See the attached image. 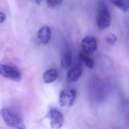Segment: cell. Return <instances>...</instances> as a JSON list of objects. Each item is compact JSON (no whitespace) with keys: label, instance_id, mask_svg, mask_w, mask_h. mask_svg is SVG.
<instances>
[{"label":"cell","instance_id":"6da1fadb","mask_svg":"<svg viewBox=\"0 0 129 129\" xmlns=\"http://www.w3.org/2000/svg\"><path fill=\"white\" fill-rule=\"evenodd\" d=\"M96 21L100 29H104L109 26L111 23V16L105 2L100 1L97 6Z\"/></svg>","mask_w":129,"mask_h":129},{"label":"cell","instance_id":"7a4b0ae2","mask_svg":"<svg viewBox=\"0 0 129 129\" xmlns=\"http://www.w3.org/2000/svg\"><path fill=\"white\" fill-rule=\"evenodd\" d=\"M1 114L8 126L16 129H25L22 118L15 112L9 108L4 107L1 109Z\"/></svg>","mask_w":129,"mask_h":129},{"label":"cell","instance_id":"3957f363","mask_svg":"<svg viewBox=\"0 0 129 129\" xmlns=\"http://www.w3.org/2000/svg\"><path fill=\"white\" fill-rule=\"evenodd\" d=\"M0 74L11 80L19 82L21 80L22 75L16 67L0 63Z\"/></svg>","mask_w":129,"mask_h":129},{"label":"cell","instance_id":"277c9868","mask_svg":"<svg viewBox=\"0 0 129 129\" xmlns=\"http://www.w3.org/2000/svg\"><path fill=\"white\" fill-rule=\"evenodd\" d=\"M76 91L74 89H66L61 91L59 96V103L62 107H71L75 102Z\"/></svg>","mask_w":129,"mask_h":129},{"label":"cell","instance_id":"5b68a950","mask_svg":"<svg viewBox=\"0 0 129 129\" xmlns=\"http://www.w3.org/2000/svg\"><path fill=\"white\" fill-rule=\"evenodd\" d=\"M47 117L50 119V126L52 128L59 129L63 123V117L62 114L58 110L52 108L47 113Z\"/></svg>","mask_w":129,"mask_h":129},{"label":"cell","instance_id":"8992f818","mask_svg":"<svg viewBox=\"0 0 129 129\" xmlns=\"http://www.w3.org/2000/svg\"><path fill=\"white\" fill-rule=\"evenodd\" d=\"M81 46L82 51L87 54L94 52L97 47L96 39L93 36H87L81 41Z\"/></svg>","mask_w":129,"mask_h":129},{"label":"cell","instance_id":"52a82bcc","mask_svg":"<svg viewBox=\"0 0 129 129\" xmlns=\"http://www.w3.org/2000/svg\"><path fill=\"white\" fill-rule=\"evenodd\" d=\"M83 72L82 67L81 64L78 63L72 67L67 76V79L70 82H76L81 76Z\"/></svg>","mask_w":129,"mask_h":129},{"label":"cell","instance_id":"ba28073f","mask_svg":"<svg viewBox=\"0 0 129 129\" xmlns=\"http://www.w3.org/2000/svg\"><path fill=\"white\" fill-rule=\"evenodd\" d=\"M51 35V30L49 27L47 26H44L40 28L38 33V38L44 44H47L49 41Z\"/></svg>","mask_w":129,"mask_h":129},{"label":"cell","instance_id":"9c48e42d","mask_svg":"<svg viewBox=\"0 0 129 129\" xmlns=\"http://www.w3.org/2000/svg\"><path fill=\"white\" fill-rule=\"evenodd\" d=\"M58 72L55 69H51L46 71L43 75V80L46 83H50L56 80Z\"/></svg>","mask_w":129,"mask_h":129},{"label":"cell","instance_id":"30bf717a","mask_svg":"<svg viewBox=\"0 0 129 129\" xmlns=\"http://www.w3.org/2000/svg\"><path fill=\"white\" fill-rule=\"evenodd\" d=\"M79 59L89 68L92 69L94 68V61L90 57L88 54L83 52V51L80 52L79 55Z\"/></svg>","mask_w":129,"mask_h":129},{"label":"cell","instance_id":"8fae6325","mask_svg":"<svg viewBox=\"0 0 129 129\" xmlns=\"http://www.w3.org/2000/svg\"><path fill=\"white\" fill-rule=\"evenodd\" d=\"M72 59V53L70 51L66 52L61 59V66L64 69H68L70 68Z\"/></svg>","mask_w":129,"mask_h":129},{"label":"cell","instance_id":"7c38bea8","mask_svg":"<svg viewBox=\"0 0 129 129\" xmlns=\"http://www.w3.org/2000/svg\"><path fill=\"white\" fill-rule=\"evenodd\" d=\"M111 3L117 8L123 11H126L128 6L126 0H110Z\"/></svg>","mask_w":129,"mask_h":129},{"label":"cell","instance_id":"4fadbf2b","mask_svg":"<svg viewBox=\"0 0 129 129\" xmlns=\"http://www.w3.org/2000/svg\"><path fill=\"white\" fill-rule=\"evenodd\" d=\"M105 40L110 45H113L117 40V37L113 34H109L105 37Z\"/></svg>","mask_w":129,"mask_h":129},{"label":"cell","instance_id":"5bb4252c","mask_svg":"<svg viewBox=\"0 0 129 129\" xmlns=\"http://www.w3.org/2000/svg\"><path fill=\"white\" fill-rule=\"evenodd\" d=\"M47 6L50 8H53L56 5L55 0H46Z\"/></svg>","mask_w":129,"mask_h":129},{"label":"cell","instance_id":"9a60e30c","mask_svg":"<svg viewBox=\"0 0 129 129\" xmlns=\"http://www.w3.org/2000/svg\"><path fill=\"white\" fill-rule=\"evenodd\" d=\"M6 18V16L5 14L3 13L0 12V24L4 22Z\"/></svg>","mask_w":129,"mask_h":129},{"label":"cell","instance_id":"2e32d148","mask_svg":"<svg viewBox=\"0 0 129 129\" xmlns=\"http://www.w3.org/2000/svg\"><path fill=\"white\" fill-rule=\"evenodd\" d=\"M31 1L36 4H39L41 2V0H31Z\"/></svg>","mask_w":129,"mask_h":129},{"label":"cell","instance_id":"e0dca14e","mask_svg":"<svg viewBox=\"0 0 129 129\" xmlns=\"http://www.w3.org/2000/svg\"><path fill=\"white\" fill-rule=\"evenodd\" d=\"M62 0H55V2L56 5H60L61 2H62Z\"/></svg>","mask_w":129,"mask_h":129},{"label":"cell","instance_id":"ac0fdd59","mask_svg":"<svg viewBox=\"0 0 129 129\" xmlns=\"http://www.w3.org/2000/svg\"><path fill=\"white\" fill-rule=\"evenodd\" d=\"M128 1H129V0H128Z\"/></svg>","mask_w":129,"mask_h":129}]
</instances>
